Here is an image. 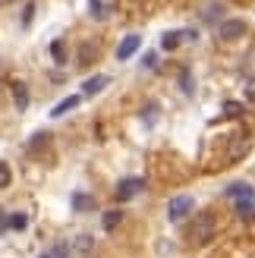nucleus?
<instances>
[{
    "instance_id": "f8f14e48",
    "label": "nucleus",
    "mask_w": 255,
    "mask_h": 258,
    "mask_svg": "<svg viewBox=\"0 0 255 258\" xmlns=\"http://www.w3.org/2000/svg\"><path fill=\"white\" fill-rule=\"evenodd\" d=\"M7 224H10L13 230H25V227H29V217H25V214H13Z\"/></svg>"
},
{
    "instance_id": "f257e3e1",
    "label": "nucleus",
    "mask_w": 255,
    "mask_h": 258,
    "mask_svg": "<svg viewBox=\"0 0 255 258\" xmlns=\"http://www.w3.org/2000/svg\"><path fill=\"white\" fill-rule=\"evenodd\" d=\"M189 211H193V196H176V199H170V205H167L170 221H183Z\"/></svg>"
},
{
    "instance_id": "2eb2a0df",
    "label": "nucleus",
    "mask_w": 255,
    "mask_h": 258,
    "mask_svg": "<svg viewBox=\"0 0 255 258\" xmlns=\"http://www.w3.org/2000/svg\"><path fill=\"white\" fill-rule=\"evenodd\" d=\"M176 41H180V38H176V32H173V35H164L161 44H164V47H176Z\"/></svg>"
},
{
    "instance_id": "6e6552de",
    "label": "nucleus",
    "mask_w": 255,
    "mask_h": 258,
    "mask_svg": "<svg viewBox=\"0 0 255 258\" xmlns=\"http://www.w3.org/2000/svg\"><path fill=\"white\" fill-rule=\"evenodd\" d=\"M104 85H107V76H92V79L82 85V95H98Z\"/></svg>"
},
{
    "instance_id": "9b49d317",
    "label": "nucleus",
    "mask_w": 255,
    "mask_h": 258,
    "mask_svg": "<svg viewBox=\"0 0 255 258\" xmlns=\"http://www.w3.org/2000/svg\"><path fill=\"white\" fill-rule=\"evenodd\" d=\"M236 214H239V217H252V214H255V202H252V199L239 202V205H236Z\"/></svg>"
},
{
    "instance_id": "f03ea898",
    "label": "nucleus",
    "mask_w": 255,
    "mask_h": 258,
    "mask_svg": "<svg viewBox=\"0 0 255 258\" xmlns=\"http://www.w3.org/2000/svg\"><path fill=\"white\" fill-rule=\"evenodd\" d=\"M214 230H218L214 217H211V214H202V217H199V224L193 227V236H196V242H205V239L214 233Z\"/></svg>"
},
{
    "instance_id": "1a4fd4ad",
    "label": "nucleus",
    "mask_w": 255,
    "mask_h": 258,
    "mask_svg": "<svg viewBox=\"0 0 255 258\" xmlns=\"http://www.w3.org/2000/svg\"><path fill=\"white\" fill-rule=\"evenodd\" d=\"M76 104H79V95H70V98H63L60 104H57L54 110H50V117H63V113H67V110H73Z\"/></svg>"
},
{
    "instance_id": "9d476101",
    "label": "nucleus",
    "mask_w": 255,
    "mask_h": 258,
    "mask_svg": "<svg viewBox=\"0 0 255 258\" xmlns=\"http://www.w3.org/2000/svg\"><path fill=\"white\" fill-rule=\"evenodd\" d=\"M243 29H246L243 19H230V22H224V25H221V35H224V38H236Z\"/></svg>"
},
{
    "instance_id": "f3484780",
    "label": "nucleus",
    "mask_w": 255,
    "mask_h": 258,
    "mask_svg": "<svg viewBox=\"0 0 255 258\" xmlns=\"http://www.w3.org/2000/svg\"><path fill=\"white\" fill-rule=\"evenodd\" d=\"M41 258H54V255H50V252H47V255H41Z\"/></svg>"
},
{
    "instance_id": "ddd939ff",
    "label": "nucleus",
    "mask_w": 255,
    "mask_h": 258,
    "mask_svg": "<svg viewBox=\"0 0 255 258\" xmlns=\"http://www.w3.org/2000/svg\"><path fill=\"white\" fill-rule=\"evenodd\" d=\"M117 224H120V211H107L104 214V230H113Z\"/></svg>"
},
{
    "instance_id": "423d86ee",
    "label": "nucleus",
    "mask_w": 255,
    "mask_h": 258,
    "mask_svg": "<svg viewBox=\"0 0 255 258\" xmlns=\"http://www.w3.org/2000/svg\"><path fill=\"white\" fill-rule=\"evenodd\" d=\"M95 208V199L85 196V192H73V211H92Z\"/></svg>"
},
{
    "instance_id": "4468645a",
    "label": "nucleus",
    "mask_w": 255,
    "mask_h": 258,
    "mask_svg": "<svg viewBox=\"0 0 255 258\" xmlns=\"http://www.w3.org/2000/svg\"><path fill=\"white\" fill-rule=\"evenodd\" d=\"M10 176H13V173H10V167L0 161V189H7V186H10Z\"/></svg>"
},
{
    "instance_id": "20e7f679",
    "label": "nucleus",
    "mask_w": 255,
    "mask_h": 258,
    "mask_svg": "<svg viewBox=\"0 0 255 258\" xmlns=\"http://www.w3.org/2000/svg\"><path fill=\"white\" fill-rule=\"evenodd\" d=\"M142 44V38L139 35H130V38H123V44L117 47V60H130L133 54H136V47Z\"/></svg>"
},
{
    "instance_id": "dca6fc26",
    "label": "nucleus",
    "mask_w": 255,
    "mask_h": 258,
    "mask_svg": "<svg viewBox=\"0 0 255 258\" xmlns=\"http://www.w3.org/2000/svg\"><path fill=\"white\" fill-rule=\"evenodd\" d=\"M224 110H227V113H239V110H243V107H239L236 101H227V104H224Z\"/></svg>"
},
{
    "instance_id": "0eeeda50",
    "label": "nucleus",
    "mask_w": 255,
    "mask_h": 258,
    "mask_svg": "<svg viewBox=\"0 0 255 258\" xmlns=\"http://www.w3.org/2000/svg\"><path fill=\"white\" fill-rule=\"evenodd\" d=\"M227 196L243 202V199H255V192H252V186H246V183H233L230 189H227Z\"/></svg>"
},
{
    "instance_id": "39448f33",
    "label": "nucleus",
    "mask_w": 255,
    "mask_h": 258,
    "mask_svg": "<svg viewBox=\"0 0 255 258\" xmlns=\"http://www.w3.org/2000/svg\"><path fill=\"white\" fill-rule=\"evenodd\" d=\"M13 101H16V110L29 107V88H25L22 82H13Z\"/></svg>"
},
{
    "instance_id": "7ed1b4c3",
    "label": "nucleus",
    "mask_w": 255,
    "mask_h": 258,
    "mask_svg": "<svg viewBox=\"0 0 255 258\" xmlns=\"http://www.w3.org/2000/svg\"><path fill=\"white\" fill-rule=\"evenodd\" d=\"M142 179H139V176H130V179H123V183H120V189H117V202H126V199H133L136 196V192H142Z\"/></svg>"
}]
</instances>
